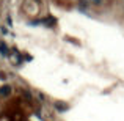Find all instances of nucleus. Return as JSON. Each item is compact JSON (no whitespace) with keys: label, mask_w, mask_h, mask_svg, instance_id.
<instances>
[{"label":"nucleus","mask_w":124,"mask_h":121,"mask_svg":"<svg viewBox=\"0 0 124 121\" xmlns=\"http://www.w3.org/2000/svg\"><path fill=\"white\" fill-rule=\"evenodd\" d=\"M9 93H11V87L9 85L0 87V96H9Z\"/></svg>","instance_id":"f257e3e1"},{"label":"nucleus","mask_w":124,"mask_h":121,"mask_svg":"<svg viewBox=\"0 0 124 121\" xmlns=\"http://www.w3.org/2000/svg\"><path fill=\"white\" fill-rule=\"evenodd\" d=\"M55 109H57L58 112H66L68 105H64V102H57V104H55Z\"/></svg>","instance_id":"f03ea898"},{"label":"nucleus","mask_w":124,"mask_h":121,"mask_svg":"<svg viewBox=\"0 0 124 121\" xmlns=\"http://www.w3.org/2000/svg\"><path fill=\"white\" fill-rule=\"evenodd\" d=\"M42 22H44L46 25H55V17H52V16H49V17H46V19H42Z\"/></svg>","instance_id":"7ed1b4c3"},{"label":"nucleus","mask_w":124,"mask_h":121,"mask_svg":"<svg viewBox=\"0 0 124 121\" xmlns=\"http://www.w3.org/2000/svg\"><path fill=\"white\" fill-rule=\"evenodd\" d=\"M0 52H2V55H8V49H6V46L3 44V42H0Z\"/></svg>","instance_id":"20e7f679"}]
</instances>
